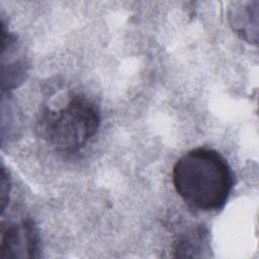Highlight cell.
Segmentation results:
<instances>
[{"label": "cell", "instance_id": "cell-3", "mask_svg": "<svg viewBox=\"0 0 259 259\" xmlns=\"http://www.w3.org/2000/svg\"><path fill=\"white\" fill-rule=\"evenodd\" d=\"M38 231L29 218L2 223L0 233L1 258L38 257Z\"/></svg>", "mask_w": 259, "mask_h": 259}, {"label": "cell", "instance_id": "cell-4", "mask_svg": "<svg viewBox=\"0 0 259 259\" xmlns=\"http://www.w3.org/2000/svg\"><path fill=\"white\" fill-rule=\"evenodd\" d=\"M258 1L234 2L229 8L232 29L242 39L253 45L258 41Z\"/></svg>", "mask_w": 259, "mask_h": 259}, {"label": "cell", "instance_id": "cell-5", "mask_svg": "<svg viewBox=\"0 0 259 259\" xmlns=\"http://www.w3.org/2000/svg\"><path fill=\"white\" fill-rule=\"evenodd\" d=\"M207 232L197 226L180 234L173 244L174 257H201L207 245Z\"/></svg>", "mask_w": 259, "mask_h": 259}, {"label": "cell", "instance_id": "cell-6", "mask_svg": "<svg viewBox=\"0 0 259 259\" xmlns=\"http://www.w3.org/2000/svg\"><path fill=\"white\" fill-rule=\"evenodd\" d=\"M9 188H10V184H9V179L7 178L6 172L4 169H2V180H1V201H2V211H4L5 208V204L7 203V195H9Z\"/></svg>", "mask_w": 259, "mask_h": 259}, {"label": "cell", "instance_id": "cell-2", "mask_svg": "<svg viewBox=\"0 0 259 259\" xmlns=\"http://www.w3.org/2000/svg\"><path fill=\"white\" fill-rule=\"evenodd\" d=\"M99 124L97 105L85 95L74 94L58 109L45 108L37 120V131L56 151L74 154L95 136Z\"/></svg>", "mask_w": 259, "mask_h": 259}, {"label": "cell", "instance_id": "cell-1", "mask_svg": "<svg viewBox=\"0 0 259 259\" xmlns=\"http://www.w3.org/2000/svg\"><path fill=\"white\" fill-rule=\"evenodd\" d=\"M172 181L176 192L188 205L210 211L226 204L234 186V173L221 153L199 147L175 162Z\"/></svg>", "mask_w": 259, "mask_h": 259}]
</instances>
